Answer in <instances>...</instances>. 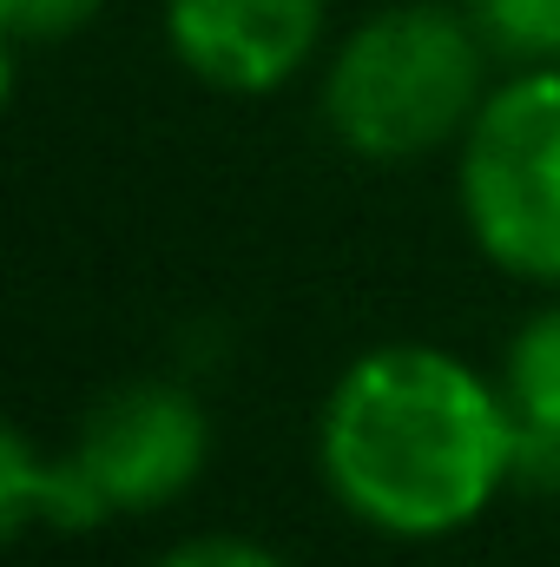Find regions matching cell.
Wrapping results in <instances>:
<instances>
[{"label": "cell", "instance_id": "obj_4", "mask_svg": "<svg viewBox=\"0 0 560 567\" xmlns=\"http://www.w3.org/2000/svg\"><path fill=\"white\" fill-rule=\"evenodd\" d=\"M66 455L106 522L158 515L211 468V410L172 377H133L80 416Z\"/></svg>", "mask_w": 560, "mask_h": 567}, {"label": "cell", "instance_id": "obj_5", "mask_svg": "<svg viewBox=\"0 0 560 567\" xmlns=\"http://www.w3.org/2000/svg\"><path fill=\"white\" fill-rule=\"evenodd\" d=\"M172 60L231 100H265L303 80L330 33V0H165Z\"/></svg>", "mask_w": 560, "mask_h": 567}, {"label": "cell", "instance_id": "obj_7", "mask_svg": "<svg viewBox=\"0 0 560 567\" xmlns=\"http://www.w3.org/2000/svg\"><path fill=\"white\" fill-rule=\"evenodd\" d=\"M495 377L521 416V449H560V297L515 323Z\"/></svg>", "mask_w": 560, "mask_h": 567}, {"label": "cell", "instance_id": "obj_9", "mask_svg": "<svg viewBox=\"0 0 560 567\" xmlns=\"http://www.w3.org/2000/svg\"><path fill=\"white\" fill-rule=\"evenodd\" d=\"M106 0H0V40L7 53L20 47H60L100 20Z\"/></svg>", "mask_w": 560, "mask_h": 567}, {"label": "cell", "instance_id": "obj_8", "mask_svg": "<svg viewBox=\"0 0 560 567\" xmlns=\"http://www.w3.org/2000/svg\"><path fill=\"white\" fill-rule=\"evenodd\" d=\"M481 47L508 66H560V0H462Z\"/></svg>", "mask_w": 560, "mask_h": 567}, {"label": "cell", "instance_id": "obj_10", "mask_svg": "<svg viewBox=\"0 0 560 567\" xmlns=\"http://www.w3.org/2000/svg\"><path fill=\"white\" fill-rule=\"evenodd\" d=\"M158 567H290L278 548H265L258 535H231V528H211V535H185L172 542Z\"/></svg>", "mask_w": 560, "mask_h": 567}, {"label": "cell", "instance_id": "obj_1", "mask_svg": "<svg viewBox=\"0 0 560 567\" xmlns=\"http://www.w3.org/2000/svg\"><path fill=\"white\" fill-rule=\"evenodd\" d=\"M317 475L356 528L448 542L521 482V416L448 343H370L323 390Z\"/></svg>", "mask_w": 560, "mask_h": 567}, {"label": "cell", "instance_id": "obj_2", "mask_svg": "<svg viewBox=\"0 0 560 567\" xmlns=\"http://www.w3.org/2000/svg\"><path fill=\"white\" fill-rule=\"evenodd\" d=\"M488 47L462 0H396L356 20L317 80L330 140L370 165H409L442 145H462L488 100Z\"/></svg>", "mask_w": 560, "mask_h": 567}, {"label": "cell", "instance_id": "obj_6", "mask_svg": "<svg viewBox=\"0 0 560 567\" xmlns=\"http://www.w3.org/2000/svg\"><path fill=\"white\" fill-rule=\"evenodd\" d=\"M100 502L86 495L73 455L60 449H40L27 429H7L0 435V535L20 542L33 528H53V535H86L100 528Z\"/></svg>", "mask_w": 560, "mask_h": 567}, {"label": "cell", "instance_id": "obj_3", "mask_svg": "<svg viewBox=\"0 0 560 567\" xmlns=\"http://www.w3.org/2000/svg\"><path fill=\"white\" fill-rule=\"evenodd\" d=\"M468 245L515 284L560 290V66H515L455 145Z\"/></svg>", "mask_w": 560, "mask_h": 567}]
</instances>
